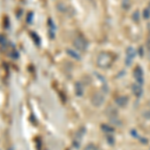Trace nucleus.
Listing matches in <instances>:
<instances>
[{
	"label": "nucleus",
	"mask_w": 150,
	"mask_h": 150,
	"mask_svg": "<svg viewBox=\"0 0 150 150\" xmlns=\"http://www.w3.org/2000/svg\"><path fill=\"white\" fill-rule=\"evenodd\" d=\"M112 56L107 52H101L97 56V65L100 68H107L112 64Z\"/></svg>",
	"instance_id": "obj_1"
},
{
	"label": "nucleus",
	"mask_w": 150,
	"mask_h": 150,
	"mask_svg": "<svg viewBox=\"0 0 150 150\" xmlns=\"http://www.w3.org/2000/svg\"><path fill=\"white\" fill-rule=\"evenodd\" d=\"M73 45L77 50H79V51H84L87 48V42L83 37H81V36H77V37L75 38L73 40Z\"/></svg>",
	"instance_id": "obj_2"
},
{
	"label": "nucleus",
	"mask_w": 150,
	"mask_h": 150,
	"mask_svg": "<svg viewBox=\"0 0 150 150\" xmlns=\"http://www.w3.org/2000/svg\"><path fill=\"white\" fill-rule=\"evenodd\" d=\"M133 75H134V78L136 80L137 84L141 85L143 84V81H144V76H143V70L141 69L140 66H136L133 71Z\"/></svg>",
	"instance_id": "obj_3"
},
{
	"label": "nucleus",
	"mask_w": 150,
	"mask_h": 150,
	"mask_svg": "<svg viewBox=\"0 0 150 150\" xmlns=\"http://www.w3.org/2000/svg\"><path fill=\"white\" fill-rule=\"evenodd\" d=\"M135 55H136V51H135V49L133 47H128L126 49V64L129 65L131 63L132 59L135 57Z\"/></svg>",
	"instance_id": "obj_4"
},
{
	"label": "nucleus",
	"mask_w": 150,
	"mask_h": 150,
	"mask_svg": "<svg viewBox=\"0 0 150 150\" xmlns=\"http://www.w3.org/2000/svg\"><path fill=\"white\" fill-rule=\"evenodd\" d=\"M66 51H67V54H68L70 57L73 58V59H76V60L81 59V56L78 53V51H74V50H72V49H67Z\"/></svg>",
	"instance_id": "obj_5"
},
{
	"label": "nucleus",
	"mask_w": 150,
	"mask_h": 150,
	"mask_svg": "<svg viewBox=\"0 0 150 150\" xmlns=\"http://www.w3.org/2000/svg\"><path fill=\"white\" fill-rule=\"evenodd\" d=\"M103 96L100 95V94H96L93 97V104L96 106H100L103 103Z\"/></svg>",
	"instance_id": "obj_6"
},
{
	"label": "nucleus",
	"mask_w": 150,
	"mask_h": 150,
	"mask_svg": "<svg viewBox=\"0 0 150 150\" xmlns=\"http://www.w3.org/2000/svg\"><path fill=\"white\" fill-rule=\"evenodd\" d=\"M132 89H133V93H134L137 97H140V96H141V94H142L141 85H139V84H133Z\"/></svg>",
	"instance_id": "obj_7"
},
{
	"label": "nucleus",
	"mask_w": 150,
	"mask_h": 150,
	"mask_svg": "<svg viewBox=\"0 0 150 150\" xmlns=\"http://www.w3.org/2000/svg\"><path fill=\"white\" fill-rule=\"evenodd\" d=\"M75 90H76V94L78 96H81L82 94H83V86H82V84L80 82H77V83L75 84Z\"/></svg>",
	"instance_id": "obj_8"
},
{
	"label": "nucleus",
	"mask_w": 150,
	"mask_h": 150,
	"mask_svg": "<svg viewBox=\"0 0 150 150\" xmlns=\"http://www.w3.org/2000/svg\"><path fill=\"white\" fill-rule=\"evenodd\" d=\"M48 25H49V33H50V37L51 38H54V30H55V25L52 23V20L49 19L48 20Z\"/></svg>",
	"instance_id": "obj_9"
},
{
	"label": "nucleus",
	"mask_w": 150,
	"mask_h": 150,
	"mask_svg": "<svg viewBox=\"0 0 150 150\" xmlns=\"http://www.w3.org/2000/svg\"><path fill=\"white\" fill-rule=\"evenodd\" d=\"M121 5L124 10H128V9L131 7V1H130V0H122Z\"/></svg>",
	"instance_id": "obj_10"
},
{
	"label": "nucleus",
	"mask_w": 150,
	"mask_h": 150,
	"mask_svg": "<svg viewBox=\"0 0 150 150\" xmlns=\"http://www.w3.org/2000/svg\"><path fill=\"white\" fill-rule=\"evenodd\" d=\"M116 102L119 106H124L125 104L127 103V98L125 97H120V98H117V100H116Z\"/></svg>",
	"instance_id": "obj_11"
},
{
	"label": "nucleus",
	"mask_w": 150,
	"mask_h": 150,
	"mask_svg": "<svg viewBox=\"0 0 150 150\" xmlns=\"http://www.w3.org/2000/svg\"><path fill=\"white\" fill-rule=\"evenodd\" d=\"M132 18H133V21H135V22H138L139 19H140V13H139L138 10H136L134 13H133Z\"/></svg>",
	"instance_id": "obj_12"
},
{
	"label": "nucleus",
	"mask_w": 150,
	"mask_h": 150,
	"mask_svg": "<svg viewBox=\"0 0 150 150\" xmlns=\"http://www.w3.org/2000/svg\"><path fill=\"white\" fill-rule=\"evenodd\" d=\"M143 18L144 19H149L150 18V7L149 8H145L143 11Z\"/></svg>",
	"instance_id": "obj_13"
},
{
	"label": "nucleus",
	"mask_w": 150,
	"mask_h": 150,
	"mask_svg": "<svg viewBox=\"0 0 150 150\" xmlns=\"http://www.w3.org/2000/svg\"><path fill=\"white\" fill-rule=\"evenodd\" d=\"M35 35H36L35 33H31V36H32V38H33V39H35V42H36V44H39V42H40L39 38H37V37H36Z\"/></svg>",
	"instance_id": "obj_14"
},
{
	"label": "nucleus",
	"mask_w": 150,
	"mask_h": 150,
	"mask_svg": "<svg viewBox=\"0 0 150 150\" xmlns=\"http://www.w3.org/2000/svg\"><path fill=\"white\" fill-rule=\"evenodd\" d=\"M146 45H147V49H148V51H149V53H150V40H149V39H147Z\"/></svg>",
	"instance_id": "obj_15"
},
{
	"label": "nucleus",
	"mask_w": 150,
	"mask_h": 150,
	"mask_svg": "<svg viewBox=\"0 0 150 150\" xmlns=\"http://www.w3.org/2000/svg\"><path fill=\"white\" fill-rule=\"evenodd\" d=\"M85 150H94V146H93V145H89V146L87 147Z\"/></svg>",
	"instance_id": "obj_16"
},
{
	"label": "nucleus",
	"mask_w": 150,
	"mask_h": 150,
	"mask_svg": "<svg viewBox=\"0 0 150 150\" xmlns=\"http://www.w3.org/2000/svg\"><path fill=\"white\" fill-rule=\"evenodd\" d=\"M148 30H149V32H150V23L148 24Z\"/></svg>",
	"instance_id": "obj_17"
}]
</instances>
